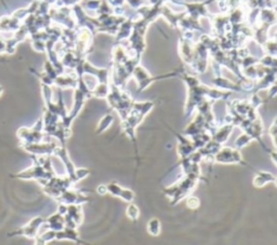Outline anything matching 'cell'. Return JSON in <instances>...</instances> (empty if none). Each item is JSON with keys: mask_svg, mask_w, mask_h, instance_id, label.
I'll return each instance as SVG.
<instances>
[{"mask_svg": "<svg viewBox=\"0 0 277 245\" xmlns=\"http://www.w3.org/2000/svg\"><path fill=\"white\" fill-rule=\"evenodd\" d=\"M216 160L218 162L223 163H233V162H240L241 157L237 150H233L230 148H224L220 151H218L216 155Z\"/></svg>", "mask_w": 277, "mask_h": 245, "instance_id": "obj_5", "label": "cell"}, {"mask_svg": "<svg viewBox=\"0 0 277 245\" xmlns=\"http://www.w3.org/2000/svg\"><path fill=\"white\" fill-rule=\"evenodd\" d=\"M54 176L53 168L51 167L49 158H42V161L37 163L36 165L28 168V170L22 171L16 174V178L21 179H35L43 186L47 184L49 180Z\"/></svg>", "mask_w": 277, "mask_h": 245, "instance_id": "obj_1", "label": "cell"}, {"mask_svg": "<svg viewBox=\"0 0 277 245\" xmlns=\"http://www.w3.org/2000/svg\"><path fill=\"white\" fill-rule=\"evenodd\" d=\"M199 205V200L196 197H190L187 199V206L189 208H197Z\"/></svg>", "mask_w": 277, "mask_h": 245, "instance_id": "obj_12", "label": "cell"}, {"mask_svg": "<svg viewBox=\"0 0 277 245\" xmlns=\"http://www.w3.org/2000/svg\"><path fill=\"white\" fill-rule=\"evenodd\" d=\"M45 223H46L45 218L35 217L27 225H25L24 227H22V228H20L19 230H15L13 232L9 233L8 236H10V237L22 236V237H26V238H30V239H36L40 228H42L43 225H45Z\"/></svg>", "mask_w": 277, "mask_h": 245, "instance_id": "obj_3", "label": "cell"}, {"mask_svg": "<svg viewBox=\"0 0 277 245\" xmlns=\"http://www.w3.org/2000/svg\"><path fill=\"white\" fill-rule=\"evenodd\" d=\"M72 185H74V182L68 175L64 177L53 176L47 184L43 186V190L45 194H47L49 197L56 199V198H59L62 194H64L66 190L71 189Z\"/></svg>", "mask_w": 277, "mask_h": 245, "instance_id": "obj_2", "label": "cell"}, {"mask_svg": "<svg viewBox=\"0 0 277 245\" xmlns=\"http://www.w3.org/2000/svg\"><path fill=\"white\" fill-rule=\"evenodd\" d=\"M113 122V117L112 116H105L104 118L102 119V121L100 122V124H99V130H97V132H103V131H105L107 127L109 126V124H111Z\"/></svg>", "mask_w": 277, "mask_h": 245, "instance_id": "obj_10", "label": "cell"}, {"mask_svg": "<svg viewBox=\"0 0 277 245\" xmlns=\"http://www.w3.org/2000/svg\"><path fill=\"white\" fill-rule=\"evenodd\" d=\"M251 139L252 138L249 135H248V134H244V135H241L239 138L236 139V142H235L236 147H237V148H242L245 145H247L248 143H249Z\"/></svg>", "mask_w": 277, "mask_h": 245, "instance_id": "obj_11", "label": "cell"}, {"mask_svg": "<svg viewBox=\"0 0 277 245\" xmlns=\"http://www.w3.org/2000/svg\"><path fill=\"white\" fill-rule=\"evenodd\" d=\"M1 93H2V87L0 86V95H1Z\"/></svg>", "mask_w": 277, "mask_h": 245, "instance_id": "obj_15", "label": "cell"}, {"mask_svg": "<svg viewBox=\"0 0 277 245\" xmlns=\"http://www.w3.org/2000/svg\"><path fill=\"white\" fill-rule=\"evenodd\" d=\"M275 180L274 176L272 174L267 173V172H260L253 180V184H255L257 187H262L265 184H268L270 182H273Z\"/></svg>", "mask_w": 277, "mask_h": 245, "instance_id": "obj_7", "label": "cell"}, {"mask_svg": "<svg viewBox=\"0 0 277 245\" xmlns=\"http://www.w3.org/2000/svg\"><path fill=\"white\" fill-rule=\"evenodd\" d=\"M55 238H56V231L48 229L45 232H43L42 235L37 236L35 245H47V243L51 242L52 240H55Z\"/></svg>", "mask_w": 277, "mask_h": 245, "instance_id": "obj_6", "label": "cell"}, {"mask_svg": "<svg viewBox=\"0 0 277 245\" xmlns=\"http://www.w3.org/2000/svg\"><path fill=\"white\" fill-rule=\"evenodd\" d=\"M97 192H99L100 195H104V194H106L107 192V190H106V186H104V185H102V186H100L99 188H97Z\"/></svg>", "mask_w": 277, "mask_h": 245, "instance_id": "obj_13", "label": "cell"}, {"mask_svg": "<svg viewBox=\"0 0 277 245\" xmlns=\"http://www.w3.org/2000/svg\"><path fill=\"white\" fill-rule=\"evenodd\" d=\"M60 204H64V205H72V204H83L88 200V198L79 194L77 191H73L71 189L66 190L64 194H62L59 198L55 199Z\"/></svg>", "mask_w": 277, "mask_h": 245, "instance_id": "obj_4", "label": "cell"}, {"mask_svg": "<svg viewBox=\"0 0 277 245\" xmlns=\"http://www.w3.org/2000/svg\"><path fill=\"white\" fill-rule=\"evenodd\" d=\"M272 158H273V160L276 162V164H277V153H272Z\"/></svg>", "mask_w": 277, "mask_h": 245, "instance_id": "obj_14", "label": "cell"}, {"mask_svg": "<svg viewBox=\"0 0 277 245\" xmlns=\"http://www.w3.org/2000/svg\"><path fill=\"white\" fill-rule=\"evenodd\" d=\"M147 230L149 232V235H152L154 237H157L160 233V223L157 218L149 219L147 224Z\"/></svg>", "mask_w": 277, "mask_h": 245, "instance_id": "obj_8", "label": "cell"}, {"mask_svg": "<svg viewBox=\"0 0 277 245\" xmlns=\"http://www.w3.org/2000/svg\"><path fill=\"white\" fill-rule=\"evenodd\" d=\"M127 216H128L132 220H137L140 216V212H138V208L135 205V204L130 203L128 207H127Z\"/></svg>", "mask_w": 277, "mask_h": 245, "instance_id": "obj_9", "label": "cell"}]
</instances>
